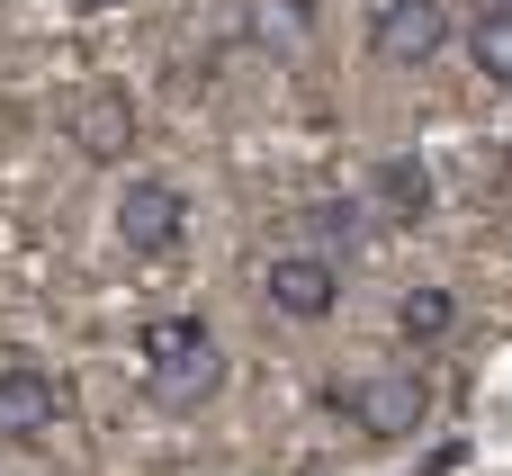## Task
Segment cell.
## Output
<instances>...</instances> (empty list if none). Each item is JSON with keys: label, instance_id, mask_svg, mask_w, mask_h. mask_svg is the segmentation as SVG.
<instances>
[{"label": "cell", "instance_id": "obj_4", "mask_svg": "<svg viewBox=\"0 0 512 476\" xmlns=\"http://www.w3.org/2000/svg\"><path fill=\"white\" fill-rule=\"evenodd\" d=\"M180 243H189V189L162 180V171L126 180V198H117V252L126 261H171Z\"/></svg>", "mask_w": 512, "mask_h": 476}, {"label": "cell", "instance_id": "obj_12", "mask_svg": "<svg viewBox=\"0 0 512 476\" xmlns=\"http://www.w3.org/2000/svg\"><path fill=\"white\" fill-rule=\"evenodd\" d=\"M468 63H477L495 90H512V9H477V18H468Z\"/></svg>", "mask_w": 512, "mask_h": 476}, {"label": "cell", "instance_id": "obj_14", "mask_svg": "<svg viewBox=\"0 0 512 476\" xmlns=\"http://www.w3.org/2000/svg\"><path fill=\"white\" fill-rule=\"evenodd\" d=\"M486 9H512V0H486Z\"/></svg>", "mask_w": 512, "mask_h": 476}, {"label": "cell", "instance_id": "obj_7", "mask_svg": "<svg viewBox=\"0 0 512 476\" xmlns=\"http://www.w3.org/2000/svg\"><path fill=\"white\" fill-rule=\"evenodd\" d=\"M63 423V378L45 360H0V441H45Z\"/></svg>", "mask_w": 512, "mask_h": 476}, {"label": "cell", "instance_id": "obj_1", "mask_svg": "<svg viewBox=\"0 0 512 476\" xmlns=\"http://www.w3.org/2000/svg\"><path fill=\"white\" fill-rule=\"evenodd\" d=\"M135 351H144V396L162 414H207L225 396V342L207 315H153Z\"/></svg>", "mask_w": 512, "mask_h": 476}, {"label": "cell", "instance_id": "obj_10", "mask_svg": "<svg viewBox=\"0 0 512 476\" xmlns=\"http://www.w3.org/2000/svg\"><path fill=\"white\" fill-rule=\"evenodd\" d=\"M369 225H378V207H360V198H315V207H306V252L351 261V252L369 243Z\"/></svg>", "mask_w": 512, "mask_h": 476}, {"label": "cell", "instance_id": "obj_8", "mask_svg": "<svg viewBox=\"0 0 512 476\" xmlns=\"http://www.w3.org/2000/svg\"><path fill=\"white\" fill-rule=\"evenodd\" d=\"M369 207H378V225H396V234L432 225V216H441V189H432V162H423V153H387V162L369 171Z\"/></svg>", "mask_w": 512, "mask_h": 476}, {"label": "cell", "instance_id": "obj_3", "mask_svg": "<svg viewBox=\"0 0 512 476\" xmlns=\"http://www.w3.org/2000/svg\"><path fill=\"white\" fill-rule=\"evenodd\" d=\"M54 126H63V144H72L81 162H126V153L144 144V126H135V90H126V81H81V90H63Z\"/></svg>", "mask_w": 512, "mask_h": 476}, {"label": "cell", "instance_id": "obj_11", "mask_svg": "<svg viewBox=\"0 0 512 476\" xmlns=\"http://www.w3.org/2000/svg\"><path fill=\"white\" fill-rule=\"evenodd\" d=\"M396 333H405V342H441V333H459V288L414 279V288L396 297Z\"/></svg>", "mask_w": 512, "mask_h": 476}, {"label": "cell", "instance_id": "obj_5", "mask_svg": "<svg viewBox=\"0 0 512 476\" xmlns=\"http://www.w3.org/2000/svg\"><path fill=\"white\" fill-rule=\"evenodd\" d=\"M450 36H459L450 0H369V54H378L387 72H423V63H441Z\"/></svg>", "mask_w": 512, "mask_h": 476}, {"label": "cell", "instance_id": "obj_13", "mask_svg": "<svg viewBox=\"0 0 512 476\" xmlns=\"http://www.w3.org/2000/svg\"><path fill=\"white\" fill-rule=\"evenodd\" d=\"M81 9H126V0H81Z\"/></svg>", "mask_w": 512, "mask_h": 476}, {"label": "cell", "instance_id": "obj_6", "mask_svg": "<svg viewBox=\"0 0 512 476\" xmlns=\"http://www.w3.org/2000/svg\"><path fill=\"white\" fill-rule=\"evenodd\" d=\"M261 288H270V306L288 315V324H324L333 306H342V261L333 252H270V270H261Z\"/></svg>", "mask_w": 512, "mask_h": 476}, {"label": "cell", "instance_id": "obj_2", "mask_svg": "<svg viewBox=\"0 0 512 476\" xmlns=\"http://www.w3.org/2000/svg\"><path fill=\"white\" fill-rule=\"evenodd\" d=\"M324 405L360 432V441H414L432 414V378L423 369H369V378H333Z\"/></svg>", "mask_w": 512, "mask_h": 476}, {"label": "cell", "instance_id": "obj_9", "mask_svg": "<svg viewBox=\"0 0 512 476\" xmlns=\"http://www.w3.org/2000/svg\"><path fill=\"white\" fill-rule=\"evenodd\" d=\"M315 27H324V9L315 0H243V36L261 45V54H306L315 45Z\"/></svg>", "mask_w": 512, "mask_h": 476}]
</instances>
